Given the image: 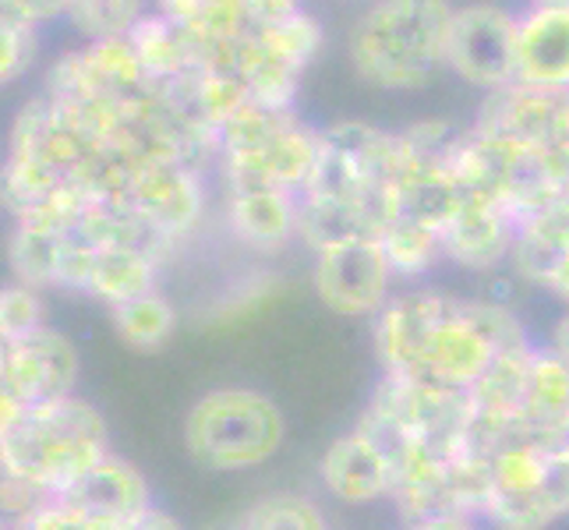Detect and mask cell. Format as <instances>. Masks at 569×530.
<instances>
[{
	"instance_id": "cell-1",
	"label": "cell",
	"mask_w": 569,
	"mask_h": 530,
	"mask_svg": "<svg viewBox=\"0 0 569 530\" xmlns=\"http://www.w3.org/2000/svg\"><path fill=\"white\" fill-rule=\"evenodd\" d=\"M400 131L368 121L322 128V152L298 194V238L316 254L329 244L382 238L397 220Z\"/></svg>"
},
{
	"instance_id": "cell-2",
	"label": "cell",
	"mask_w": 569,
	"mask_h": 530,
	"mask_svg": "<svg viewBox=\"0 0 569 530\" xmlns=\"http://www.w3.org/2000/svg\"><path fill=\"white\" fill-rule=\"evenodd\" d=\"M371 337L386 376L453 389H470L499 358V343L488 329V301L428 287L392 293L376 316Z\"/></svg>"
},
{
	"instance_id": "cell-3",
	"label": "cell",
	"mask_w": 569,
	"mask_h": 530,
	"mask_svg": "<svg viewBox=\"0 0 569 530\" xmlns=\"http://www.w3.org/2000/svg\"><path fill=\"white\" fill-rule=\"evenodd\" d=\"M457 0H368L347 29V64L376 92H425L449 64Z\"/></svg>"
},
{
	"instance_id": "cell-4",
	"label": "cell",
	"mask_w": 569,
	"mask_h": 530,
	"mask_svg": "<svg viewBox=\"0 0 569 530\" xmlns=\"http://www.w3.org/2000/svg\"><path fill=\"white\" fill-rule=\"evenodd\" d=\"M110 457L107 421L89 400L64 397L43 407L0 403V463L4 474L32 481L50 496Z\"/></svg>"
},
{
	"instance_id": "cell-5",
	"label": "cell",
	"mask_w": 569,
	"mask_h": 530,
	"mask_svg": "<svg viewBox=\"0 0 569 530\" xmlns=\"http://www.w3.org/2000/svg\"><path fill=\"white\" fill-rule=\"evenodd\" d=\"M488 523L548 530L569 513V424H513L488 453Z\"/></svg>"
},
{
	"instance_id": "cell-6",
	"label": "cell",
	"mask_w": 569,
	"mask_h": 530,
	"mask_svg": "<svg viewBox=\"0 0 569 530\" xmlns=\"http://www.w3.org/2000/svg\"><path fill=\"white\" fill-rule=\"evenodd\" d=\"M322 152V128L308 124L298 110L244 103L220 128L216 181L269 184L301 194Z\"/></svg>"
},
{
	"instance_id": "cell-7",
	"label": "cell",
	"mask_w": 569,
	"mask_h": 530,
	"mask_svg": "<svg viewBox=\"0 0 569 530\" xmlns=\"http://www.w3.org/2000/svg\"><path fill=\"white\" fill-rule=\"evenodd\" d=\"M283 414L259 389H212L184 418V449L206 470H248L283 446Z\"/></svg>"
},
{
	"instance_id": "cell-8",
	"label": "cell",
	"mask_w": 569,
	"mask_h": 530,
	"mask_svg": "<svg viewBox=\"0 0 569 530\" xmlns=\"http://www.w3.org/2000/svg\"><path fill=\"white\" fill-rule=\"evenodd\" d=\"M368 410L397 428L428 463L457 460L467 446L470 421H475L470 389L403 376H382Z\"/></svg>"
},
{
	"instance_id": "cell-9",
	"label": "cell",
	"mask_w": 569,
	"mask_h": 530,
	"mask_svg": "<svg viewBox=\"0 0 569 530\" xmlns=\"http://www.w3.org/2000/svg\"><path fill=\"white\" fill-rule=\"evenodd\" d=\"M467 89L481 96L517 82V11L496 0L457 4L449 32V64Z\"/></svg>"
},
{
	"instance_id": "cell-10",
	"label": "cell",
	"mask_w": 569,
	"mask_h": 530,
	"mask_svg": "<svg viewBox=\"0 0 569 530\" xmlns=\"http://www.w3.org/2000/svg\"><path fill=\"white\" fill-rule=\"evenodd\" d=\"M117 199L131 206L163 238L184 244L202 230L209 216V170L178 160H149L128 173L124 191Z\"/></svg>"
},
{
	"instance_id": "cell-11",
	"label": "cell",
	"mask_w": 569,
	"mask_h": 530,
	"mask_svg": "<svg viewBox=\"0 0 569 530\" xmlns=\"http://www.w3.org/2000/svg\"><path fill=\"white\" fill-rule=\"evenodd\" d=\"M392 280L397 272L389 266L382 241L376 238L329 244L316 251V266H311L319 301L332 316L347 319H376L392 298Z\"/></svg>"
},
{
	"instance_id": "cell-12",
	"label": "cell",
	"mask_w": 569,
	"mask_h": 530,
	"mask_svg": "<svg viewBox=\"0 0 569 530\" xmlns=\"http://www.w3.org/2000/svg\"><path fill=\"white\" fill-rule=\"evenodd\" d=\"M78 386V350L61 329L43 326L4 343L0 353V403L8 407H43L74 397Z\"/></svg>"
},
{
	"instance_id": "cell-13",
	"label": "cell",
	"mask_w": 569,
	"mask_h": 530,
	"mask_svg": "<svg viewBox=\"0 0 569 530\" xmlns=\"http://www.w3.org/2000/svg\"><path fill=\"white\" fill-rule=\"evenodd\" d=\"M520 233V220L509 212L496 194L463 184V202L442 227V254L470 272H492L509 266Z\"/></svg>"
},
{
	"instance_id": "cell-14",
	"label": "cell",
	"mask_w": 569,
	"mask_h": 530,
	"mask_svg": "<svg viewBox=\"0 0 569 530\" xmlns=\"http://www.w3.org/2000/svg\"><path fill=\"white\" fill-rule=\"evenodd\" d=\"M223 227L251 254H283L298 238V194L269 184H230L220 181Z\"/></svg>"
},
{
	"instance_id": "cell-15",
	"label": "cell",
	"mask_w": 569,
	"mask_h": 530,
	"mask_svg": "<svg viewBox=\"0 0 569 530\" xmlns=\"http://www.w3.org/2000/svg\"><path fill=\"white\" fill-rule=\"evenodd\" d=\"M517 82L569 92V0H527L517 11Z\"/></svg>"
},
{
	"instance_id": "cell-16",
	"label": "cell",
	"mask_w": 569,
	"mask_h": 530,
	"mask_svg": "<svg viewBox=\"0 0 569 530\" xmlns=\"http://www.w3.org/2000/svg\"><path fill=\"white\" fill-rule=\"evenodd\" d=\"M152 8L191 39L202 68L227 71L233 50L259 32L251 0H156Z\"/></svg>"
},
{
	"instance_id": "cell-17",
	"label": "cell",
	"mask_w": 569,
	"mask_h": 530,
	"mask_svg": "<svg viewBox=\"0 0 569 530\" xmlns=\"http://www.w3.org/2000/svg\"><path fill=\"white\" fill-rule=\"evenodd\" d=\"M57 499L78 509L82 517L103 527H113V530H124L134 517L146 513L152 506L149 481L128 460L113 453L103 457L96 467H89L82 478H74Z\"/></svg>"
},
{
	"instance_id": "cell-18",
	"label": "cell",
	"mask_w": 569,
	"mask_h": 530,
	"mask_svg": "<svg viewBox=\"0 0 569 530\" xmlns=\"http://www.w3.org/2000/svg\"><path fill=\"white\" fill-rule=\"evenodd\" d=\"M322 484L340 502H376L392 496L397 478H392V467L379 453V446L355 428L350 436H340L326 449Z\"/></svg>"
},
{
	"instance_id": "cell-19",
	"label": "cell",
	"mask_w": 569,
	"mask_h": 530,
	"mask_svg": "<svg viewBox=\"0 0 569 530\" xmlns=\"http://www.w3.org/2000/svg\"><path fill=\"white\" fill-rule=\"evenodd\" d=\"M569 259V199H559L548 209L527 216L520 223L509 269L520 283L541 287L559 262Z\"/></svg>"
},
{
	"instance_id": "cell-20",
	"label": "cell",
	"mask_w": 569,
	"mask_h": 530,
	"mask_svg": "<svg viewBox=\"0 0 569 530\" xmlns=\"http://www.w3.org/2000/svg\"><path fill=\"white\" fill-rule=\"evenodd\" d=\"M128 39H131L134 53H139V61L146 64V71L156 86L181 82V78H188L202 68L199 53H194V47H191V39L156 8L128 32Z\"/></svg>"
},
{
	"instance_id": "cell-21",
	"label": "cell",
	"mask_w": 569,
	"mask_h": 530,
	"mask_svg": "<svg viewBox=\"0 0 569 530\" xmlns=\"http://www.w3.org/2000/svg\"><path fill=\"white\" fill-rule=\"evenodd\" d=\"M160 269L163 266L146 251L103 248L86 298H96L100 304L113 308V304H121L128 298H139V293H146V290H156V277H160Z\"/></svg>"
},
{
	"instance_id": "cell-22",
	"label": "cell",
	"mask_w": 569,
	"mask_h": 530,
	"mask_svg": "<svg viewBox=\"0 0 569 530\" xmlns=\"http://www.w3.org/2000/svg\"><path fill=\"white\" fill-rule=\"evenodd\" d=\"M110 322L128 347L156 350L173 337L178 326V308H173L160 290H146L139 298H128L110 308Z\"/></svg>"
},
{
	"instance_id": "cell-23",
	"label": "cell",
	"mask_w": 569,
	"mask_h": 530,
	"mask_svg": "<svg viewBox=\"0 0 569 530\" xmlns=\"http://www.w3.org/2000/svg\"><path fill=\"white\" fill-rule=\"evenodd\" d=\"M531 424H569V361L548 347H535L531 382H527V418Z\"/></svg>"
},
{
	"instance_id": "cell-24",
	"label": "cell",
	"mask_w": 569,
	"mask_h": 530,
	"mask_svg": "<svg viewBox=\"0 0 569 530\" xmlns=\"http://www.w3.org/2000/svg\"><path fill=\"white\" fill-rule=\"evenodd\" d=\"M379 241L389 254V266L397 272V280H425L439 262H446L439 230H431L425 223L392 220Z\"/></svg>"
},
{
	"instance_id": "cell-25",
	"label": "cell",
	"mask_w": 569,
	"mask_h": 530,
	"mask_svg": "<svg viewBox=\"0 0 569 530\" xmlns=\"http://www.w3.org/2000/svg\"><path fill=\"white\" fill-rule=\"evenodd\" d=\"M149 11L152 0H71L64 26L78 36V43H86V39L128 36Z\"/></svg>"
},
{
	"instance_id": "cell-26",
	"label": "cell",
	"mask_w": 569,
	"mask_h": 530,
	"mask_svg": "<svg viewBox=\"0 0 569 530\" xmlns=\"http://www.w3.org/2000/svg\"><path fill=\"white\" fill-rule=\"evenodd\" d=\"M280 293H283L280 277H272V272H251V277H241L238 283H230L220 298L202 311V326H212V329L241 326L254 316H262Z\"/></svg>"
},
{
	"instance_id": "cell-27",
	"label": "cell",
	"mask_w": 569,
	"mask_h": 530,
	"mask_svg": "<svg viewBox=\"0 0 569 530\" xmlns=\"http://www.w3.org/2000/svg\"><path fill=\"white\" fill-rule=\"evenodd\" d=\"M39 61H43V26L0 14V82H26Z\"/></svg>"
},
{
	"instance_id": "cell-28",
	"label": "cell",
	"mask_w": 569,
	"mask_h": 530,
	"mask_svg": "<svg viewBox=\"0 0 569 530\" xmlns=\"http://www.w3.org/2000/svg\"><path fill=\"white\" fill-rule=\"evenodd\" d=\"M238 530H329L322 509L308 496H266L241 517Z\"/></svg>"
},
{
	"instance_id": "cell-29",
	"label": "cell",
	"mask_w": 569,
	"mask_h": 530,
	"mask_svg": "<svg viewBox=\"0 0 569 530\" xmlns=\"http://www.w3.org/2000/svg\"><path fill=\"white\" fill-rule=\"evenodd\" d=\"M43 290L29 287L22 280H11L0 290V340H18L29 337V332L43 329Z\"/></svg>"
},
{
	"instance_id": "cell-30",
	"label": "cell",
	"mask_w": 569,
	"mask_h": 530,
	"mask_svg": "<svg viewBox=\"0 0 569 530\" xmlns=\"http://www.w3.org/2000/svg\"><path fill=\"white\" fill-rule=\"evenodd\" d=\"M11 530H113V527H103V523H96L89 517H82L78 509L64 506L61 499H50L47 506H39L36 513L22 517V520H14Z\"/></svg>"
},
{
	"instance_id": "cell-31",
	"label": "cell",
	"mask_w": 569,
	"mask_h": 530,
	"mask_svg": "<svg viewBox=\"0 0 569 530\" xmlns=\"http://www.w3.org/2000/svg\"><path fill=\"white\" fill-rule=\"evenodd\" d=\"M71 0H0V14H11V18H26V22L36 26H64Z\"/></svg>"
},
{
	"instance_id": "cell-32",
	"label": "cell",
	"mask_w": 569,
	"mask_h": 530,
	"mask_svg": "<svg viewBox=\"0 0 569 530\" xmlns=\"http://www.w3.org/2000/svg\"><path fill=\"white\" fill-rule=\"evenodd\" d=\"M124 530H181L178 527V520H173V517H167L163 513V509H146V513H139V517H134Z\"/></svg>"
},
{
	"instance_id": "cell-33",
	"label": "cell",
	"mask_w": 569,
	"mask_h": 530,
	"mask_svg": "<svg viewBox=\"0 0 569 530\" xmlns=\"http://www.w3.org/2000/svg\"><path fill=\"white\" fill-rule=\"evenodd\" d=\"M407 530H481V527L475 523V517H431V520L407 523Z\"/></svg>"
},
{
	"instance_id": "cell-34",
	"label": "cell",
	"mask_w": 569,
	"mask_h": 530,
	"mask_svg": "<svg viewBox=\"0 0 569 530\" xmlns=\"http://www.w3.org/2000/svg\"><path fill=\"white\" fill-rule=\"evenodd\" d=\"M548 350H552L556 358L569 361V308L552 322V332H548Z\"/></svg>"
},
{
	"instance_id": "cell-35",
	"label": "cell",
	"mask_w": 569,
	"mask_h": 530,
	"mask_svg": "<svg viewBox=\"0 0 569 530\" xmlns=\"http://www.w3.org/2000/svg\"><path fill=\"white\" fill-rule=\"evenodd\" d=\"M347 4H368V0H347Z\"/></svg>"
},
{
	"instance_id": "cell-36",
	"label": "cell",
	"mask_w": 569,
	"mask_h": 530,
	"mask_svg": "<svg viewBox=\"0 0 569 530\" xmlns=\"http://www.w3.org/2000/svg\"><path fill=\"white\" fill-rule=\"evenodd\" d=\"M152 4H156V0H152Z\"/></svg>"
}]
</instances>
